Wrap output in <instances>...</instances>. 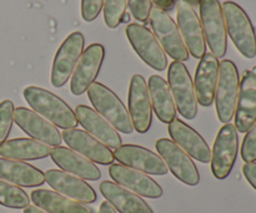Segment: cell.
<instances>
[{
  "label": "cell",
  "instance_id": "cell-20",
  "mask_svg": "<svg viewBox=\"0 0 256 213\" xmlns=\"http://www.w3.org/2000/svg\"><path fill=\"white\" fill-rule=\"evenodd\" d=\"M169 135L172 141L190 157L202 164H209L212 160V150L202 135L192 127L182 120L175 119L169 124Z\"/></svg>",
  "mask_w": 256,
  "mask_h": 213
},
{
  "label": "cell",
  "instance_id": "cell-1",
  "mask_svg": "<svg viewBox=\"0 0 256 213\" xmlns=\"http://www.w3.org/2000/svg\"><path fill=\"white\" fill-rule=\"evenodd\" d=\"M24 99L32 111L62 130L75 129L78 119L75 111L62 99L52 92L38 86H28Z\"/></svg>",
  "mask_w": 256,
  "mask_h": 213
},
{
  "label": "cell",
  "instance_id": "cell-33",
  "mask_svg": "<svg viewBox=\"0 0 256 213\" xmlns=\"http://www.w3.org/2000/svg\"><path fill=\"white\" fill-rule=\"evenodd\" d=\"M242 157L245 162L256 161V121L245 135L242 146Z\"/></svg>",
  "mask_w": 256,
  "mask_h": 213
},
{
  "label": "cell",
  "instance_id": "cell-14",
  "mask_svg": "<svg viewBox=\"0 0 256 213\" xmlns=\"http://www.w3.org/2000/svg\"><path fill=\"white\" fill-rule=\"evenodd\" d=\"M178 27L189 54L196 59H202L206 54V40L204 30L198 14L190 5L184 1L178 2L176 7Z\"/></svg>",
  "mask_w": 256,
  "mask_h": 213
},
{
  "label": "cell",
  "instance_id": "cell-27",
  "mask_svg": "<svg viewBox=\"0 0 256 213\" xmlns=\"http://www.w3.org/2000/svg\"><path fill=\"white\" fill-rule=\"evenodd\" d=\"M148 87L155 115L162 122L170 124L172 120L176 119V105L168 81L162 76L152 75Z\"/></svg>",
  "mask_w": 256,
  "mask_h": 213
},
{
  "label": "cell",
  "instance_id": "cell-35",
  "mask_svg": "<svg viewBox=\"0 0 256 213\" xmlns=\"http://www.w3.org/2000/svg\"><path fill=\"white\" fill-rule=\"evenodd\" d=\"M105 0H82V16L85 21H94L104 6Z\"/></svg>",
  "mask_w": 256,
  "mask_h": 213
},
{
  "label": "cell",
  "instance_id": "cell-39",
  "mask_svg": "<svg viewBox=\"0 0 256 213\" xmlns=\"http://www.w3.org/2000/svg\"><path fill=\"white\" fill-rule=\"evenodd\" d=\"M24 213H48V212H45L44 210H42V209H39V207H36V206H28V207H25L24 209Z\"/></svg>",
  "mask_w": 256,
  "mask_h": 213
},
{
  "label": "cell",
  "instance_id": "cell-34",
  "mask_svg": "<svg viewBox=\"0 0 256 213\" xmlns=\"http://www.w3.org/2000/svg\"><path fill=\"white\" fill-rule=\"evenodd\" d=\"M128 5H129L132 16L138 21L146 22L149 20L152 9V0H128Z\"/></svg>",
  "mask_w": 256,
  "mask_h": 213
},
{
  "label": "cell",
  "instance_id": "cell-19",
  "mask_svg": "<svg viewBox=\"0 0 256 213\" xmlns=\"http://www.w3.org/2000/svg\"><path fill=\"white\" fill-rule=\"evenodd\" d=\"M45 181L58 194H62L80 204H92L96 201L95 190L80 177L62 170L52 169L45 172Z\"/></svg>",
  "mask_w": 256,
  "mask_h": 213
},
{
  "label": "cell",
  "instance_id": "cell-16",
  "mask_svg": "<svg viewBox=\"0 0 256 213\" xmlns=\"http://www.w3.org/2000/svg\"><path fill=\"white\" fill-rule=\"evenodd\" d=\"M14 121L32 139L54 147L60 146L62 144V137L58 127L32 110L26 107L15 109Z\"/></svg>",
  "mask_w": 256,
  "mask_h": 213
},
{
  "label": "cell",
  "instance_id": "cell-25",
  "mask_svg": "<svg viewBox=\"0 0 256 213\" xmlns=\"http://www.w3.org/2000/svg\"><path fill=\"white\" fill-rule=\"evenodd\" d=\"M100 192L120 213H154L152 207L139 195L112 181L100 184Z\"/></svg>",
  "mask_w": 256,
  "mask_h": 213
},
{
  "label": "cell",
  "instance_id": "cell-4",
  "mask_svg": "<svg viewBox=\"0 0 256 213\" xmlns=\"http://www.w3.org/2000/svg\"><path fill=\"white\" fill-rule=\"evenodd\" d=\"M240 91V77L238 67L232 60L220 62L219 81L215 92V106L219 121L229 124L236 111Z\"/></svg>",
  "mask_w": 256,
  "mask_h": 213
},
{
  "label": "cell",
  "instance_id": "cell-5",
  "mask_svg": "<svg viewBox=\"0 0 256 213\" xmlns=\"http://www.w3.org/2000/svg\"><path fill=\"white\" fill-rule=\"evenodd\" d=\"M168 84L172 90L176 110L185 120L198 115V97L189 70L182 61H172L168 70Z\"/></svg>",
  "mask_w": 256,
  "mask_h": 213
},
{
  "label": "cell",
  "instance_id": "cell-12",
  "mask_svg": "<svg viewBox=\"0 0 256 213\" xmlns=\"http://www.w3.org/2000/svg\"><path fill=\"white\" fill-rule=\"evenodd\" d=\"M129 115L135 131L145 134L152 127V105L149 87L142 75L132 77L129 87Z\"/></svg>",
  "mask_w": 256,
  "mask_h": 213
},
{
  "label": "cell",
  "instance_id": "cell-21",
  "mask_svg": "<svg viewBox=\"0 0 256 213\" xmlns=\"http://www.w3.org/2000/svg\"><path fill=\"white\" fill-rule=\"evenodd\" d=\"M75 115H76L78 122L84 127L85 131L106 145L109 149L116 150L122 146V137L118 130L99 112L86 105H79L75 109Z\"/></svg>",
  "mask_w": 256,
  "mask_h": 213
},
{
  "label": "cell",
  "instance_id": "cell-26",
  "mask_svg": "<svg viewBox=\"0 0 256 213\" xmlns=\"http://www.w3.org/2000/svg\"><path fill=\"white\" fill-rule=\"evenodd\" d=\"M0 180L22 187L44 185L45 174L28 162L0 157Z\"/></svg>",
  "mask_w": 256,
  "mask_h": 213
},
{
  "label": "cell",
  "instance_id": "cell-30",
  "mask_svg": "<svg viewBox=\"0 0 256 213\" xmlns=\"http://www.w3.org/2000/svg\"><path fill=\"white\" fill-rule=\"evenodd\" d=\"M0 205L8 209H25L30 205V197L16 185L0 180Z\"/></svg>",
  "mask_w": 256,
  "mask_h": 213
},
{
  "label": "cell",
  "instance_id": "cell-17",
  "mask_svg": "<svg viewBox=\"0 0 256 213\" xmlns=\"http://www.w3.org/2000/svg\"><path fill=\"white\" fill-rule=\"evenodd\" d=\"M62 137L66 142L69 149L74 150L75 152L89 159L94 164L98 162L100 165H112L115 160L112 150L85 130H64Z\"/></svg>",
  "mask_w": 256,
  "mask_h": 213
},
{
  "label": "cell",
  "instance_id": "cell-15",
  "mask_svg": "<svg viewBox=\"0 0 256 213\" xmlns=\"http://www.w3.org/2000/svg\"><path fill=\"white\" fill-rule=\"evenodd\" d=\"M105 49L102 44H92L82 51L72 76L70 90L74 95H82L99 75L104 61Z\"/></svg>",
  "mask_w": 256,
  "mask_h": 213
},
{
  "label": "cell",
  "instance_id": "cell-13",
  "mask_svg": "<svg viewBox=\"0 0 256 213\" xmlns=\"http://www.w3.org/2000/svg\"><path fill=\"white\" fill-rule=\"evenodd\" d=\"M114 159L124 166L148 175L164 176L169 171L166 164L159 155L138 145H122L114 151Z\"/></svg>",
  "mask_w": 256,
  "mask_h": 213
},
{
  "label": "cell",
  "instance_id": "cell-7",
  "mask_svg": "<svg viewBox=\"0 0 256 213\" xmlns=\"http://www.w3.org/2000/svg\"><path fill=\"white\" fill-rule=\"evenodd\" d=\"M199 9L205 40L212 54L218 59L222 57L226 54L228 32L222 4L219 0H202Z\"/></svg>",
  "mask_w": 256,
  "mask_h": 213
},
{
  "label": "cell",
  "instance_id": "cell-31",
  "mask_svg": "<svg viewBox=\"0 0 256 213\" xmlns=\"http://www.w3.org/2000/svg\"><path fill=\"white\" fill-rule=\"evenodd\" d=\"M128 0H105L104 20L110 29H115L122 21H129V15H126Z\"/></svg>",
  "mask_w": 256,
  "mask_h": 213
},
{
  "label": "cell",
  "instance_id": "cell-29",
  "mask_svg": "<svg viewBox=\"0 0 256 213\" xmlns=\"http://www.w3.org/2000/svg\"><path fill=\"white\" fill-rule=\"evenodd\" d=\"M32 201L48 213H92V209L52 190H34Z\"/></svg>",
  "mask_w": 256,
  "mask_h": 213
},
{
  "label": "cell",
  "instance_id": "cell-23",
  "mask_svg": "<svg viewBox=\"0 0 256 213\" xmlns=\"http://www.w3.org/2000/svg\"><path fill=\"white\" fill-rule=\"evenodd\" d=\"M238 132H248L256 121V72L248 70L240 81V91L235 111Z\"/></svg>",
  "mask_w": 256,
  "mask_h": 213
},
{
  "label": "cell",
  "instance_id": "cell-37",
  "mask_svg": "<svg viewBox=\"0 0 256 213\" xmlns=\"http://www.w3.org/2000/svg\"><path fill=\"white\" fill-rule=\"evenodd\" d=\"M152 1L154 2L158 7H160V9L166 10V9H170V7H172L175 0H152Z\"/></svg>",
  "mask_w": 256,
  "mask_h": 213
},
{
  "label": "cell",
  "instance_id": "cell-24",
  "mask_svg": "<svg viewBox=\"0 0 256 213\" xmlns=\"http://www.w3.org/2000/svg\"><path fill=\"white\" fill-rule=\"evenodd\" d=\"M50 157L62 171L69 172L82 180L98 181L102 177V171L94 162L69 147H54L50 152Z\"/></svg>",
  "mask_w": 256,
  "mask_h": 213
},
{
  "label": "cell",
  "instance_id": "cell-3",
  "mask_svg": "<svg viewBox=\"0 0 256 213\" xmlns=\"http://www.w3.org/2000/svg\"><path fill=\"white\" fill-rule=\"evenodd\" d=\"M222 12L226 25V32L235 47L242 56L252 59L256 56V32L246 11L234 1H225Z\"/></svg>",
  "mask_w": 256,
  "mask_h": 213
},
{
  "label": "cell",
  "instance_id": "cell-10",
  "mask_svg": "<svg viewBox=\"0 0 256 213\" xmlns=\"http://www.w3.org/2000/svg\"><path fill=\"white\" fill-rule=\"evenodd\" d=\"M159 156L164 160L168 170L179 181L188 186H196L200 182V174L192 157L180 149L172 140L160 139L155 144Z\"/></svg>",
  "mask_w": 256,
  "mask_h": 213
},
{
  "label": "cell",
  "instance_id": "cell-38",
  "mask_svg": "<svg viewBox=\"0 0 256 213\" xmlns=\"http://www.w3.org/2000/svg\"><path fill=\"white\" fill-rule=\"evenodd\" d=\"M99 213H116V210H115L109 202L104 201L102 205H100Z\"/></svg>",
  "mask_w": 256,
  "mask_h": 213
},
{
  "label": "cell",
  "instance_id": "cell-28",
  "mask_svg": "<svg viewBox=\"0 0 256 213\" xmlns=\"http://www.w3.org/2000/svg\"><path fill=\"white\" fill-rule=\"evenodd\" d=\"M50 152H52V146L32 137L8 140L0 147V156L5 159L19 160V161L45 159L50 156Z\"/></svg>",
  "mask_w": 256,
  "mask_h": 213
},
{
  "label": "cell",
  "instance_id": "cell-18",
  "mask_svg": "<svg viewBox=\"0 0 256 213\" xmlns=\"http://www.w3.org/2000/svg\"><path fill=\"white\" fill-rule=\"evenodd\" d=\"M109 175L115 184L130 190L139 196L148 199H160L162 196V186L144 172L122 164H114L110 166Z\"/></svg>",
  "mask_w": 256,
  "mask_h": 213
},
{
  "label": "cell",
  "instance_id": "cell-6",
  "mask_svg": "<svg viewBox=\"0 0 256 213\" xmlns=\"http://www.w3.org/2000/svg\"><path fill=\"white\" fill-rule=\"evenodd\" d=\"M150 25L154 30V35L164 49L175 61H185L189 59V51L182 40L179 27L166 10L155 6L152 9L149 17Z\"/></svg>",
  "mask_w": 256,
  "mask_h": 213
},
{
  "label": "cell",
  "instance_id": "cell-2",
  "mask_svg": "<svg viewBox=\"0 0 256 213\" xmlns=\"http://www.w3.org/2000/svg\"><path fill=\"white\" fill-rule=\"evenodd\" d=\"M86 91L95 111L108 120L118 131L126 135L134 131L129 111L112 90L100 82H92Z\"/></svg>",
  "mask_w": 256,
  "mask_h": 213
},
{
  "label": "cell",
  "instance_id": "cell-40",
  "mask_svg": "<svg viewBox=\"0 0 256 213\" xmlns=\"http://www.w3.org/2000/svg\"><path fill=\"white\" fill-rule=\"evenodd\" d=\"M182 1H184L185 4L190 5V6L192 7V6H195V5H199L202 0H182Z\"/></svg>",
  "mask_w": 256,
  "mask_h": 213
},
{
  "label": "cell",
  "instance_id": "cell-9",
  "mask_svg": "<svg viewBox=\"0 0 256 213\" xmlns=\"http://www.w3.org/2000/svg\"><path fill=\"white\" fill-rule=\"evenodd\" d=\"M126 36L135 52L142 57L145 64L156 71H164L166 69V54L152 30L144 25L132 22L128 25Z\"/></svg>",
  "mask_w": 256,
  "mask_h": 213
},
{
  "label": "cell",
  "instance_id": "cell-11",
  "mask_svg": "<svg viewBox=\"0 0 256 213\" xmlns=\"http://www.w3.org/2000/svg\"><path fill=\"white\" fill-rule=\"evenodd\" d=\"M85 39L80 31L72 32L55 55L52 69V85L54 87H62L72 76L78 61L84 51Z\"/></svg>",
  "mask_w": 256,
  "mask_h": 213
},
{
  "label": "cell",
  "instance_id": "cell-22",
  "mask_svg": "<svg viewBox=\"0 0 256 213\" xmlns=\"http://www.w3.org/2000/svg\"><path fill=\"white\" fill-rule=\"evenodd\" d=\"M219 71L220 62L212 52H208L200 59L195 71L194 87L198 102L202 106L209 107L214 102L218 81H219Z\"/></svg>",
  "mask_w": 256,
  "mask_h": 213
},
{
  "label": "cell",
  "instance_id": "cell-36",
  "mask_svg": "<svg viewBox=\"0 0 256 213\" xmlns=\"http://www.w3.org/2000/svg\"><path fill=\"white\" fill-rule=\"evenodd\" d=\"M242 174L252 189L256 190V162H245L242 166Z\"/></svg>",
  "mask_w": 256,
  "mask_h": 213
},
{
  "label": "cell",
  "instance_id": "cell-32",
  "mask_svg": "<svg viewBox=\"0 0 256 213\" xmlns=\"http://www.w3.org/2000/svg\"><path fill=\"white\" fill-rule=\"evenodd\" d=\"M14 104L10 100L0 102V147L8 140L14 122Z\"/></svg>",
  "mask_w": 256,
  "mask_h": 213
},
{
  "label": "cell",
  "instance_id": "cell-8",
  "mask_svg": "<svg viewBox=\"0 0 256 213\" xmlns=\"http://www.w3.org/2000/svg\"><path fill=\"white\" fill-rule=\"evenodd\" d=\"M239 150V136L235 125L225 124L219 130L212 151V172L218 180H225L232 172Z\"/></svg>",
  "mask_w": 256,
  "mask_h": 213
}]
</instances>
